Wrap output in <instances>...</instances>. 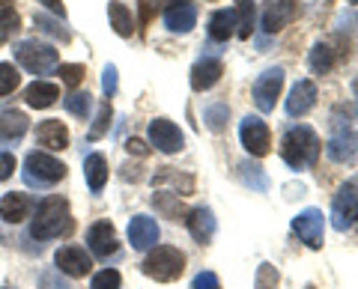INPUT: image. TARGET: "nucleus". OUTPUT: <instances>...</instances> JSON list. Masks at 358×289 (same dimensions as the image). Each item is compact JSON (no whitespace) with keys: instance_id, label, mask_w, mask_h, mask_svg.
I'll return each instance as SVG.
<instances>
[{"instance_id":"10","label":"nucleus","mask_w":358,"mask_h":289,"mask_svg":"<svg viewBox=\"0 0 358 289\" xmlns=\"http://www.w3.org/2000/svg\"><path fill=\"white\" fill-rule=\"evenodd\" d=\"M150 143H152V147L159 149V152L173 155V152H179V149L185 147V138H182V131H179L176 122L159 117V119L150 122Z\"/></svg>"},{"instance_id":"16","label":"nucleus","mask_w":358,"mask_h":289,"mask_svg":"<svg viewBox=\"0 0 358 289\" xmlns=\"http://www.w3.org/2000/svg\"><path fill=\"white\" fill-rule=\"evenodd\" d=\"M36 140H39V147H45L48 152H60L69 147V128H66L60 119H45L36 126Z\"/></svg>"},{"instance_id":"33","label":"nucleus","mask_w":358,"mask_h":289,"mask_svg":"<svg viewBox=\"0 0 358 289\" xmlns=\"http://www.w3.org/2000/svg\"><path fill=\"white\" fill-rule=\"evenodd\" d=\"M227 119H230V108L224 102H215V105L206 108V126H209V131H215V135H218V131H224Z\"/></svg>"},{"instance_id":"14","label":"nucleus","mask_w":358,"mask_h":289,"mask_svg":"<svg viewBox=\"0 0 358 289\" xmlns=\"http://www.w3.org/2000/svg\"><path fill=\"white\" fill-rule=\"evenodd\" d=\"M129 242L134 251H150L159 242V224L150 215H134L129 221Z\"/></svg>"},{"instance_id":"39","label":"nucleus","mask_w":358,"mask_h":289,"mask_svg":"<svg viewBox=\"0 0 358 289\" xmlns=\"http://www.w3.org/2000/svg\"><path fill=\"white\" fill-rule=\"evenodd\" d=\"M122 277L117 269H102L93 274V283H90V289H120Z\"/></svg>"},{"instance_id":"26","label":"nucleus","mask_w":358,"mask_h":289,"mask_svg":"<svg viewBox=\"0 0 358 289\" xmlns=\"http://www.w3.org/2000/svg\"><path fill=\"white\" fill-rule=\"evenodd\" d=\"M171 182L179 194H192L194 191V176H179L173 168H159L152 173V185H164Z\"/></svg>"},{"instance_id":"29","label":"nucleus","mask_w":358,"mask_h":289,"mask_svg":"<svg viewBox=\"0 0 358 289\" xmlns=\"http://www.w3.org/2000/svg\"><path fill=\"white\" fill-rule=\"evenodd\" d=\"M329 155L331 161H352L358 155V140L352 135H338L329 143Z\"/></svg>"},{"instance_id":"13","label":"nucleus","mask_w":358,"mask_h":289,"mask_svg":"<svg viewBox=\"0 0 358 289\" xmlns=\"http://www.w3.org/2000/svg\"><path fill=\"white\" fill-rule=\"evenodd\" d=\"M296 13H299L296 0H268L266 9H263V30L266 33L284 30L289 21L296 18Z\"/></svg>"},{"instance_id":"25","label":"nucleus","mask_w":358,"mask_h":289,"mask_svg":"<svg viewBox=\"0 0 358 289\" xmlns=\"http://www.w3.org/2000/svg\"><path fill=\"white\" fill-rule=\"evenodd\" d=\"M236 33V15L230 9H215L209 18V36L215 42H227Z\"/></svg>"},{"instance_id":"27","label":"nucleus","mask_w":358,"mask_h":289,"mask_svg":"<svg viewBox=\"0 0 358 289\" xmlns=\"http://www.w3.org/2000/svg\"><path fill=\"white\" fill-rule=\"evenodd\" d=\"M236 36L239 39H251V30H254V18H257V9H254V0H236Z\"/></svg>"},{"instance_id":"9","label":"nucleus","mask_w":358,"mask_h":289,"mask_svg":"<svg viewBox=\"0 0 358 289\" xmlns=\"http://www.w3.org/2000/svg\"><path fill=\"white\" fill-rule=\"evenodd\" d=\"M239 138H242V147L248 149L254 158H263L272 149V131L260 117H245L242 126H239Z\"/></svg>"},{"instance_id":"15","label":"nucleus","mask_w":358,"mask_h":289,"mask_svg":"<svg viewBox=\"0 0 358 289\" xmlns=\"http://www.w3.org/2000/svg\"><path fill=\"white\" fill-rule=\"evenodd\" d=\"M221 75H224V66H221L218 57H203V60H197L194 69H192V90H194V93L212 90V87L221 81Z\"/></svg>"},{"instance_id":"3","label":"nucleus","mask_w":358,"mask_h":289,"mask_svg":"<svg viewBox=\"0 0 358 289\" xmlns=\"http://www.w3.org/2000/svg\"><path fill=\"white\" fill-rule=\"evenodd\" d=\"M141 269H143V274L159 283L179 281L185 272V253L179 248H171V244H155V248H150L147 260L141 262Z\"/></svg>"},{"instance_id":"37","label":"nucleus","mask_w":358,"mask_h":289,"mask_svg":"<svg viewBox=\"0 0 358 289\" xmlns=\"http://www.w3.org/2000/svg\"><path fill=\"white\" fill-rule=\"evenodd\" d=\"M239 170H242V179H245V185H251V188H257V191H266V185H268V179H266V173H263V168L260 164H239Z\"/></svg>"},{"instance_id":"23","label":"nucleus","mask_w":358,"mask_h":289,"mask_svg":"<svg viewBox=\"0 0 358 289\" xmlns=\"http://www.w3.org/2000/svg\"><path fill=\"white\" fill-rule=\"evenodd\" d=\"M84 176H87V185H90V191H102L105 182H108V158L105 155H87V161H84Z\"/></svg>"},{"instance_id":"18","label":"nucleus","mask_w":358,"mask_h":289,"mask_svg":"<svg viewBox=\"0 0 358 289\" xmlns=\"http://www.w3.org/2000/svg\"><path fill=\"white\" fill-rule=\"evenodd\" d=\"M185 224H188V232L194 236V242L200 244H209L212 236H215V215H212V209L200 206V209H192V212L185 215Z\"/></svg>"},{"instance_id":"2","label":"nucleus","mask_w":358,"mask_h":289,"mask_svg":"<svg viewBox=\"0 0 358 289\" xmlns=\"http://www.w3.org/2000/svg\"><path fill=\"white\" fill-rule=\"evenodd\" d=\"M320 135L313 131L310 126H293L281 138V158L289 164L293 170H305V168H313L320 158Z\"/></svg>"},{"instance_id":"35","label":"nucleus","mask_w":358,"mask_h":289,"mask_svg":"<svg viewBox=\"0 0 358 289\" xmlns=\"http://www.w3.org/2000/svg\"><path fill=\"white\" fill-rule=\"evenodd\" d=\"M281 286V274H278L275 265L263 262L260 269H257V277H254V289H278Z\"/></svg>"},{"instance_id":"11","label":"nucleus","mask_w":358,"mask_h":289,"mask_svg":"<svg viewBox=\"0 0 358 289\" xmlns=\"http://www.w3.org/2000/svg\"><path fill=\"white\" fill-rule=\"evenodd\" d=\"M54 265H57V272H63L66 277H84L93 272V260H90V253L84 248H78V244H66L54 253Z\"/></svg>"},{"instance_id":"30","label":"nucleus","mask_w":358,"mask_h":289,"mask_svg":"<svg viewBox=\"0 0 358 289\" xmlns=\"http://www.w3.org/2000/svg\"><path fill=\"white\" fill-rule=\"evenodd\" d=\"M308 66H310V72H317V75H326L331 72V66H334V51L329 45H313L310 48V57H308Z\"/></svg>"},{"instance_id":"32","label":"nucleus","mask_w":358,"mask_h":289,"mask_svg":"<svg viewBox=\"0 0 358 289\" xmlns=\"http://www.w3.org/2000/svg\"><path fill=\"white\" fill-rule=\"evenodd\" d=\"M21 30V18L15 9H0V45L9 42Z\"/></svg>"},{"instance_id":"42","label":"nucleus","mask_w":358,"mask_h":289,"mask_svg":"<svg viewBox=\"0 0 358 289\" xmlns=\"http://www.w3.org/2000/svg\"><path fill=\"white\" fill-rule=\"evenodd\" d=\"M102 90H105L108 98L117 93V66H114V63H108L105 72H102Z\"/></svg>"},{"instance_id":"7","label":"nucleus","mask_w":358,"mask_h":289,"mask_svg":"<svg viewBox=\"0 0 358 289\" xmlns=\"http://www.w3.org/2000/svg\"><path fill=\"white\" fill-rule=\"evenodd\" d=\"M281 90H284V69L281 66L266 69L254 81V105H257V110H260V114L275 110V102H278V96H281Z\"/></svg>"},{"instance_id":"1","label":"nucleus","mask_w":358,"mask_h":289,"mask_svg":"<svg viewBox=\"0 0 358 289\" xmlns=\"http://www.w3.org/2000/svg\"><path fill=\"white\" fill-rule=\"evenodd\" d=\"M72 232V212L63 197H45L36 206V218L30 221V236L33 239H57Z\"/></svg>"},{"instance_id":"17","label":"nucleus","mask_w":358,"mask_h":289,"mask_svg":"<svg viewBox=\"0 0 358 289\" xmlns=\"http://www.w3.org/2000/svg\"><path fill=\"white\" fill-rule=\"evenodd\" d=\"M33 212V200L27 194H18V191H9L0 197V218L6 221V224H21V221H27Z\"/></svg>"},{"instance_id":"44","label":"nucleus","mask_w":358,"mask_h":289,"mask_svg":"<svg viewBox=\"0 0 358 289\" xmlns=\"http://www.w3.org/2000/svg\"><path fill=\"white\" fill-rule=\"evenodd\" d=\"M13 170H15V158H13L9 152H0V182L9 179V176H13Z\"/></svg>"},{"instance_id":"19","label":"nucleus","mask_w":358,"mask_h":289,"mask_svg":"<svg viewBox=\"0 0 358 289\" xmlns=\"http://www.w3.org/2000/svg\"><path fill=\"white\" fill-rule=\"evenodd\" d=\"M313 105H317V84L305 77V81H299L293 90H289L287 114H289V117H305Z\"/></svg>"},{"instance_id":"38","label":"nucleus","mask_w":358,"mask_h":289,"mask_svg":"<svg viewBox=\"0 0 358 289\" xmlns=\"http://www.w3.org/2000/svg\"><path fill=\"white\" fill-rule=\"evenodd\" d=\"M57 75H60V81H63L66 87H72V90H75V87L84 81L87 72H84L81 63H60V66H57Z\"/></svg>"},{"instance_id":"5","label":"nucleus","mask_w":358,"mask_h":289,"mask_svg":"<svg viewBox=\"0 0 358 289\" xmlns=\"http://www.w3.org/2000/svg\"><path fill=\"white\" fill-rule=\"evenodd\" d=\"M66 176V164L51 152H30L24 158V182L27 185H54Z\"/></svg>"},{"instance_id":"31","label":"nucleus","mask_w":358,"mask_h":289,"mask_svg":"<svg viewBox=\"0 0 358 289\" xmlns=\"http://www.w3.org/2000/svg\"><path fill=\"white\" fill-rule=\"evenodd\" d=\"M63 108L69 110L72 117H87L90 114V108H93V98H90V93H69L63 98Z\"/></svg>"},{"instance_id":"34","label":"nucleus","mask_w":358,"mask_h":289,"mask_svg":"<svg viewBox=\"0 0 358 289\" xmlns=\"http://www.w3.org/2000/svg\"><path fill=\"white\" fill-rule=\"evenodd\" d=\"M33 24H36L42 33H48V36H54V39H60V42H69L72 39V33L69 30H66L63 24H60V21H54V18H48V15H36V18H33Z\"/></svg>"},{"instance_id":"45","label":"nucleus","mask_w":358,"mask_h":289,"mask_svg":"<svg viewBox=\"0 0 358 289\" xmlns=\"http://www.w3.org/2000/svg\"><path fill=\"white\" fill-rule=\"evenodd\" d=\"M126 149H129L131 155H141V158H143V155H150V147H147L143 140H138V138H131V140L126 143Z\"/></svg>"},{"instance_id":"47","label":"nucleus","mask_w":358,"mask_h":289,"mask_svg":"<svg viewBox=\"0 0 358 289\" xmlns=\"http://www.w3.org/2000/svg\"><path fill=\"white\" fill-rule=\"evenodd\" d=\"M15 0H0V9H13Z\"/></svg>"},{"instance_id":"20","label":"nucleus","mask_w":358,"mask_h":289,"mask_svg":"<svg viewBox=\"0 0 358 289\" xmlns=\"http://www.w3.org/2000/svg\"><path fill=\"white\" fill-rule=\"evenodd\" d=\"M164 24H167V30H171V33L194 30V24H197V6L188 3V0H182V3L164 9Z\"/></svg>"},{"instance_id":"21","label":"nucleus","mask_w":358,"mask_h":289,"mask_svg":"<svg viewBox=\"0 0 358 289\" xmlns=\"http://www.w3.org/2000/svg\"><path fill=\"white\" fill-rule=\"evenodd\" d=\"M57 98H60V87L51 84V81H33L27 90H24V102L30 108H36V110L51 108Z\"/></svg>"},{"instance_id":"4","label":"nucleus","mask_w":358,"mask_h":289,"mask_svg":"<svg viewBox=\"0 0 358 289\" xmlns=\"http://www.w3.org/2000/svg\"><path fill=\"white\" fill-rule=\"evenodd\" d=\"M15 60L24 66L27 72H33V75H45V72L57 69L60 54H57V48L45 45V42L27 39V42H18V45H15Z\"/></svg>"},{"instance_id":"48","label":"nucleus","mask_w":358,"mask_h":289,"mask_svg":"<svg viewBox=\"0 0 358 289\" xmlns=\"http://www.w3.org/2000/svg\"><path fill=\"white\" fill-rule=\"evenodd\" d=\"M352 93H355V98H358V77H355V81H352Z\"/></svg>"},{"instance_id":"8","label":"nucleus","mask_w":358,"mask_h":289,"mask_svg":"<svg viewBox=\"0 0 358 289\" xmlns=\"http://www.w3.org/2000/svg\"><path fill=\"white\" fill-rule=\"evenodd\" d=\"M293 232L310 251H320L322 236H326V215H322L320 209H305V212H299L293 218Z\"/></svg>"},{"instance_id":"40","label":"nucleus","mask_w":358,"mask_h":289,"mask_svg":"<svg viewBox=\"0 0 358 289\" xmlns=\"http://www.w3.org/2000/svg\"><path fill=\"white\" fill-rule=\"evenodd\" d=\"M108 122H110V102L105 98L102 105H99V114H96V122H93V128H90V140H99L108 131Z\"/></svg>"},{"instance_id":"28","label":"nucleus","mask_w":358,"mask_h":289,"mask_svg":"<svg viewBox=\"0 0 358 289\" xmlns=\"http://www.w3.org/2000/svg\"><path fill=\"white\" fill-rule=\"evenodd\" d=\"M152 206L159 209L164 218H171V221H179V218L185 221V215H188L185 206H182V200H179V194H155L152 197Z\"/></svg>"},{"instance_id":"36","label":"nucleus","mask_w":358,"mask_h":289,"mask_svg":"<svg viewBox=\"0 0 358 289\" xmlns=\"http://www.w3.org/2000/svg\"><path fill=\"white\" fill-rule=\"evenodd\" d=\"M18 84H21V75H18L15 66L13 63H0V96L15 93Z\"/></svg>"},{"instance_id":"12","label":"nucleus","mask_w":358,"mask_h":289,"mask_svg":"<svg viewBox=\"0 0 358 289\" xmlns=\"http://www.w3.org/2000/svg\"><path fill=\"white\" fill-rule=\"evenodd\" d=\"M87 244H90V251H93L99 260L114 257L117 248H120L114 224H110V221H96V224L87 230Z\"/></svg>"},{"instance_id":"41","label":"nucleus","mask_w":358,"mask_h":289,"mask_svg":"<svg viewBox=\"0 0 358 289\" xmlns=\"http://www.w3.org/2000/svg\"><path fill=\"white\" fill-rule=\"evenodd\" d=\"M192 289H221V281L215 272H200L192 281Z\"/></svg>"},{"instance_id":"6","label":"nucleus","mask_w":358,"mask_h":289,"mask_svg":"<svg viewBox=\"0 0 358 289\" xmlns=\"http://www.w3.org/2000/svg\"><path fill=\"white\" fill-rule=\"evenodd\" d=\"M331 224L341 232L358 224V185L355 182H346L338 188V194L331 200Z\"/></svg>"},{"instance_id":"22","label":"nucleus","mask_w":358,"mask_h":289,"mask_svg":"<svg viewBox=\"0 0 358 289\" xmlns=\"http://www.w3.org/2000/svg\"><path fill=\"white\" fill-rule=\"evenodd\" d=\"M27 128H30L27 114H21V110H0V140L3 143L24 138Z\"/></svg>"},{"instance_id":"43","label":"nucleus","mask_w":358,"mask_h":289,"mask_svg":"<svg viewBox=\"0 0 358 289\" xmlns=\"http://www.w3.org/2000/svg\"><path fill=\"white\" fill-rule=\"evenodd\" d=\"M143 3V21L147 18H152V13H159V9H171V6H176L179 0H141Z\"/></svg>"},{"instance_id":"46","label":"nucleus","mask_w":358,"mask_h":289,"mask_svg":"<svg viewBox=\"0 0 358 289\" xmlns=\"http://www.w3.org/2000/svg\"><path fill=\"white\" fill-rule=\"evenodd\" d=\"M39 3H45L51 9L54 15H60V18H66V6H63V0H39Z\"/></svg>"},{"instance_id":"24","label":"nucleus","mask_w":358,"mask_h":289,"mask_svg":"<svg viewBox=\"0 0 358 289\" xmlns=\"http://www.w3.org/2000/svg\"><path fill=\"white\" fill-rule=\"evenodd\" d=\"M108 18H110V27H114L117 36L129 39L134 33V18H131V9L126 3H120V0H110L108 3Z\"/></svg>"}]
</instances>
